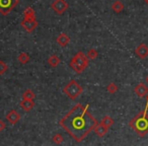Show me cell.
<instances>
[{
    "instance_id": "7",
    "label": "cell",
    "mask_w": 148,
    "mask_h": 146,
    "mask_svg": "<svg viewBox=\"0 0 148 146\" xmlns=\"http://www.w3.org/2000/svg\"><path fill=\"white\" fill-rule=\"evenodd\" d=\"M21 27L27 32L32 33V32H34L37 29L38 21L36 19H23V21H21Z\"/></svg>"
},
{
    "instance_id": "12",
    "label": "cell",
    "mask_w": 148,
    "mask_h": 146,
    "mask_svg": "<svg viewBox=\"0 0 148 146\" xmlns=\"http://www.w3.org/2000/svg\"><path fill=\"white\" fill-rule=\"evenodd\" d=\"M21 108L25 112H29L33 110V108L35 107V103L34 101H31V99H23L21 101Z\"/></svg>"
},
{
    "instance_id": "5",
    "label": "cell",
    "mask_w": 148,
    "mask_h": 146,
    "mask_svg": "<svg viewBox=\"0 0 148 146\" xmlns=\"http://www.w3.org/2000/svg\"><path fill=\"white\" fill-rule=\"evenodd\" d=\"M19 0H0V13L7 15L13 10L16 5H18Z\"/></svg>"
},
{
    "instance_id": "3",
    "label": "cell",
    "mask_w": 148,
    "mask_h": 146,
    "mask_svg": "<svg viewBox=\"0 0 148 146\" xmlns=\"http://www.w3.org/2000/svg\"><path fill=\"white\" fill-rule=\"evenodd\" d=\"M69 65L76 73H82L88 66V57L83 52H78L72 58Z\"/></svg>"
},
{
    "instance_id": "19",
    "label": "cell",
    "mask_w": 148,
    "mask_h": 146,
    "mask_svg": "<svg viewBox=\"0 0 148 146\" xmlns=\"http://www.w3.org/2000/svg\"><path fill=\"white\" fill-rule=\"evenodd\" d=\"M17 60L19 61V63L21 64H27L29 61V56L27 53H21L17 57Z\"/></svg>"
},
{
    "instance_id": "23",
    "label": "cell",
    "mask_w": 148,
    "mask_h": 146,
    "mask_svg": "<svg viewBox=\"0 0 148 146\" xmlns=\"http://www.w3.org/2000/svg\"><path fill=\"white\" fill-rule=\"evenodd\" d=\"M53 142L56 144H61L62 142H63V137H62V135H60V134H56V135L53 136Z\"/></svg>"
},
{
    "instance_id": "18",
    "label": "cell",
    "mask_w": 148,
    "mask_h": 146,
    "mask_svg": "<svg viewBox=\"0 0 148 146\" xmlns=\"http://www.w3.org/2000/svg\"><path fill=\"white\" fill-rule=\"evenodd\" d=\"M23 15L25 19H36V13L32 7H27L25 11H23Z\"/></svg>"
},
{
    "instance_id": "13",
    "label": "cell",
    "mask_w": 148,
    "mask_h": 146,
    "mask_svg": "<svg viewBox=\"0 0 148 146\" xmlns=\"http://www.w3.org/2000/svg\"><path fill=\"white\" fill-rule=\"evenodd\" d=\"M56 41H57V43L59 44L61 47L64 48V47H66V46H68V44H69V42H70V38L68 37L66 34H60Z\"/></svg>"
},
{
    "instance_id": "16",
    "label": "cell",
    "mask_w": 148,
    "mask_h": 146,
    "mask_svg": "<svg viewBox=\"0 0 148 146\" xmlns=\"http://www.w3.org/2000/svg\"><path fill=\"white\" fill-rule=\"evenodd\" d=\"M103 125H105L106 127H108V128H110L111 126H113L114 125V123H115V121H114L113 119H112L110 116H105V117L103 118V120H101V122Z\"/></svg>"
},
{
    "instance_id": "4",
    "label": "cell",
    "mask_w": 148,
    "mask_h": 146,
    "mask_svg": "<svg viewBox=\"0 0 148 146\" xmlns=\"http://www.w3.org/2000/svg\"><path fill=\"white\" fill-rule=\"evenodd\" d=\"M82 91H83L82 86H80V84L76 80H74V79L70 80L68 82V84L63 88V93L70 99H76L82 93Z\"/></svg>"
},
{
    "instance_id": "26",
    "label": "cell",
    "mask_w": 148,
    "mask_h": 146,
    "mask_svg": "<svg viewBox=\"0 0 148 146\" xmlns=\"http://www.w3.org/2000/svg\"><path fill=\"white\" fill-rule=\"evenodd\" d=\"M144 1H145V3H146V4L148 5V0H144Z\"/></svg>"
},
{
    "instance_id": "9",
    "label": "cell",
    "mask_w": 148,
    "mask_h": 146,
    "mask_svg": "<svg viewBox=\"0 0 148 146\" xmlns=\"http://www.w3.org/2000/svg\"><path fill=\"white\" fill-rule=\"evenodd\" d=\"M134 91L139 97H145L148 93V87L143 82H141L138 85H136L135 88H134Z\"/></svg>"
},
{
    "instance_id": "15",
    "label": "cell",
    "mask_w": 148,
    "mask_h": 146,
    "mask_svg": "<svg viewBox=\"0 0 148 146\" xmlns=\"http://www.w3.org/2000/svg\"><path fill=\"white\" fill-rule=\"evenodd\" d=\"M48 63L50 64V66H51V67L55 68L60 64V58L58 57V56H56V55H53V56H51L49 59H48Z\"/></svg>"
},
{
    "instance_id": "1",
    "label": "cell",
    "mask_w": 148,
    "mask_h": 146,
    "mask_svg": "<svg viewBox=\"0 0 148 146\" xmlns=\"http://www.w3.org/2000/svg\"><path fill=\"white\" fill-rule=\"evenodd\" d=\"M88 107L77 104L60 121V126L76 142L83 141L99 124L88 112Z\"/></svg>"
},
{
    "instance_id": "21",
    "label": "cell",
    "mask_w": 148,
    "mask_h": 146,
    "mask_svg": "<svg viewBox=\"0 0 148 146\" xmlns=\"http://www.w3.org/2000/svg\"><path fill=\"white\" fill-rule=\"evenodd\" d=\"M97 55H99V53H97V51L95 49H90L88 51V53H87V57L91 60L95 59V58L97 57Z\"/></svg>"
},
{
    "instance_id": "8",
    "label": "cell",
    "mask_w": 148,
    "mask_h": 146,
    "mask_svg": "<svg viewBox=\"0 0 148 146\" xmlns=\"http://www.w3.org/2000/svg\"><path fill=\"white\" fill-rule=\"evenodd\" d=\"M135 54L140 58V59H145L148 57V47L145 44H140L135 49Z\"/></svg>"
},
{
    "instance_id": "22",
    "label": "cell",
    "mask_w": 148,
    "mask_h": 146,
    "mask_svg": "<svg viewBox=\"0 0 148 146\" xmlns=\"http://www.w3.org/2000/svg\"><path fill=\"white\" fill-rule=\"evenodd\" d=\"M7 70H8V66H7L3 61L0 60V75H3Z\"/></svg>"
},
{
    "instance_id": "24",
    "label": "cell",
    "mask_w": 148,
    "mask_h": 146,
    "mask_svg": "<svg viewBox=\"0 0 148 146\" xmlns=\"http://www.w3.org/2000/svg\"><path fill=\"white\" fill-rule=\"evenodd\" d=\"M4 129H5V123L2 120H0V132H2Z\"/></svg>"
},
{
    "instance_id": "25",
    "label": "cell",
    "mask_w": 148,
    "mask_h": 146,
    "mask_svg": "<svg viewBox=\"0 0 148 146\" xmlns=\"http://www.w3.org/2000/svg\"><path fill=\"white\" fill-rule=\"evenodd\" d=\"M146 110L148 109V93H147V99H146V108H145Z\"/></svg>"
},
{
    "instance_id": "17",
    "label": "cell",
    "mask_w": 148,
    "mask_h": 146,
    "mask_svg": "<svg viewBox=\"0 0 148 146\" xmlns=\"http://www.w3.org/2000/svg\"><path fill=\"white\" fill-rule=\"evenodd\" d=\"M23 99H31V101H34L36 99V95L33 90L31 89H27L25 93H23Z\"/></svg>"
},
{
    "instance_id": "14",
    "label": "cell",
    "mask_w": 148,
    "mask_h": 146,
    "mask_svg": "<svg viewBox=\"0 0 148 146\" xmlns=\"http://www.w3.org/2000/svg\"><path fill=\"white\" fill-rule=\"evenodd\" d=\"M112 9L114 10V12L120 13V12H122V10L124 9V4L121 1L117 0V1H115V2L113 3V5H112Z\"/></svg>"
},
{
    "instance_id": "11",
    "label": "cell",
    "mask_w": 148,
    "mask_h": 146,
    "mask_svg": "<svg viewBox=\"0 0 148 146\" xmlns=\"http://www.w3.org/2000/svg\"><path fill=\"white\" fill-rule=\"evenodd\" d=\"M108 130H109V128L106 127V126L103 125L101 123H99L95 127L93 131H95V133L97 134V135L99 136V137H103V136H105L106 134L108 133Z\"/></svg>"
},
{
    "instance_id": "2",
    "label": "cell",
    "mask_w": 148,
    "mask_h": 146,
    "mask_svg": "<svg viewBox=\"0 0 148 146\" xmlns=\"http://www.w3.org/2000/svg\"><path fill=\"white\" fill-rule=\"evenodd\" d=\"M130 127L140 136L144 137L148 133V115L147 110L140 112L134 119L130 121Z\"/></svg>"
},
{
    "instance_id": "10",
    "label": "cell",
    "mask_w": 148,
    "mask_h": 146,
    "mask_svg": "<svg viewBox=\"0 0 148 146\" xmlns=\"http://www.w3.org/2000/svg\"><path fill=\"white\" fill-rule=\"evenodd\" d=\"M5 118H6V120L9 122V123L14 125V124L18 123V121L21 120V115H19L15 110H11V111L6 115Z\"/></svg>"
},
{
    "instance_id": "6",
    "label": "cell",
    "mask_w": 148,
    "mask_h": 146,
    "mask_svg": "<svg viewBox=\"0 0 148 146\" xmlns=\"http://www.w3.org/2000/svg\"><path fill=\"white\" fill-rule=\"evenodd\" d=\"M51 7L56 14L62 15L68 9V3L66 2V0H55Z\"/></svg>"
},
{
    "instance_id": "20",
    "label": "cell",
    "mask_w": 148,
    "mask_h": 146,
    "mask_svg": "<svg viewBox=\"0 0 148 146\" xmlns=\"http://www.w3.org/2000/svg\"><path fill=\"white\" fill-rule=\"evenodd\" d=\"M107 90H108V93H111V95H114V93H116L118 91V86L114 82H111L107 86Z\"/></svg>"
},
{
    "instance_id": "27",
    "label": "cell",
    "mask_w": 148,
    "mask_h": 146,
    "mask_svg": "<svg viewBox=\"0 0 148 146\" xmlns=\"http://www.w3.org/2000/svg\"><path fill=\"white\" fill-rule=\"evenodd\" d=\"M146 82L148 83V75H147V77H146Z\"/></svg>"
}]
</instances>
